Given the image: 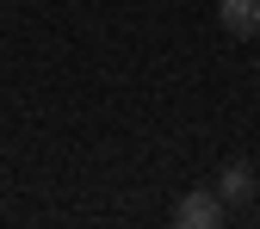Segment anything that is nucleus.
Here are the masks:
<instances>
[{"instance_id": "1", "label": "nucleus", "mask_w": 260, "mask_h": 229, "mask_svg": "<svg viewBox=\"0 0 260 229\" xmlns=\"http://www.w3.org/2000/svg\"><path fill=\"white\" fill-rule=\"evenodd\" d=\"M223 217H230V205L217 199V186H211V192H186V199L174 205V223H180V229H217Z\"/></svg>"}, {"instance_id": "2", "label": "nucleus", "mask_w": 260, "mask_h": 229, "mask_svg": "<svg viewBox=\"0 0 260 229\" xmlns=\"http://www.w3.org/2000/svg\"><path fill=\"white\" fill-rule=\"evenodd\" d=\"M217 25L230 38H260V0H217Z\"/></svg>"}, {"instance_id": "3", "label": "nucleus", "mask_w": 260, "mask_h": 229, "mask_svg": "<svg viewBox=\"0 0 260 229\" xmlns=\"http://www.w3.org/2000/svg\"><path fill=\"white\" fill-rule=\"evenodd\" d=\"M254 192H260L254 168H248V161H230V168H223V180H217V199L236 211V205H248V199H254Z\"/></svg>"}, {"instance_id": "4", "label": "nucleus", "mask_w": 260, "mask_h": 229, "mask_svg": "<svg viewBox=\"0 0 260 229\" xmlns=\"http://www.w3.org/2000/svg\"><path fill=\"white\" fill-rule=\"evenodd\" d=\"M254 75H260V69H254Z\"/></svg>"}]
</instances>
